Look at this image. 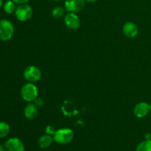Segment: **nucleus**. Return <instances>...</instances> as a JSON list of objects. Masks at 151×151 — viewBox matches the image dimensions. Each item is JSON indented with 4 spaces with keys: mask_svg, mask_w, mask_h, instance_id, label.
Returning <instances> with one entry per match:
<instances>
[{
    "mask_svg": "<svg viewBox=\"0 0 151 151\" xmlns=\"http://www.w3.org/2000/svg\"><path fill=\"white\" fill-rule=\"evenodd\" d=\"M46 133H47V134H50V135H52V134H53V135H54V134L55 133V129L53 127L47 126V128H46Z\"/></svg>",
    "mask_w": 151,
    "mask_h": 151,
    "instance_id": "obj_17",
    "label": "nucleus"
},
{
    "mask_svg": "<svg viewBox=\"0 0 151 151\" xmlns=\"http://www.w3.org/2000/svg\"><path fill=\"white\" fill-rule=\"evenodd\" d=\"M66 26L71 29H77L81 26V19L76 13H69L64 16Z\"/></svg>",
    "mask_w": 151,
    "mask_h": 151,
    "instance_id": "obj_8",
    "label": "nucleus"
},
{
    "mask_svg": "<svg viewBox=\"0 0 151 151\" xmlns=\"http://www.w3.org/2000/svg\"><path fill=\"white\" fill-rule=\"evenodd\" d=\"M34 102H35V104L36 106H42L44 105V100L41 98H40V97H37L34 100Z\"/></svg>",
    "mask_w": 151,
    "mask_h": 151,
    "instance_id": "obj_18",
    "label": "nucleus"
},
{
    "mask_svg": "<svg viewBox=\"0 0 151 151\" xmlns=\"http://www.w3.org/2000/svg\"><path fill=\"white\" fill-rule=\"evenodd\" d=\"M74 132L72 129L65 128H60L54 134V141L59 145H67L72 141Z\"/></svg>",
    "mask_w": 151,
    "mask_h": 151,
    "instance_id": "obj_1",
    "label": "nucleus"
},
{
    "mask_svg": "<svg viewBox=\"0 0 151 151\" xmlns=\"http://www.w3.org/2000/svg\"><path fill=\"white\" fill-rule=\"evenodd\" d=\"M150 111V105L145 102H140L137 103L134 109V114L137 118H144Z\"/></svg>",
    "mask_w": 151,
    "mask_h": 151,
    "instance_id": "obj_9",
    "label": "nucleus"
},
{
    "mask_svg": "<svg viewBox=\"0 0 151 151\" xmlns=\"http://www.w3.org/2000/svg\"><path fill=\"white\" fill-rule=\"evenodd\" d=\"M53 140H54V139H53V137H52V136L50 135V134H45V135L41 136V137L38 139V146L42 149L47 148V147H49L51 145Z\"/></svg>",
    "mask_w": 151,
    "mask_h": 151,
    "instance_id": "obj_12",
    "label": "nucleus"
},
{
    "mask_svg": "<svg viewBox=\"0 0 151 151\" xmlns=\"http://www.w3.org/2000/svg\"><path fill=\"white\" fill-rule=\"evenodd\" d=\"M86 1H88V2L89 3H93V2H95V1H97V0H85Z\"/></svg>",
    "mask_w": 151,
    "mask_h": 151,
    "instance_id": "obj_21",
    "label": "nucleus"
},
{
    "mask_svg": "<svg viewBox=\"0 0 151 151\" xmlns=\"http://www.w3.org/2000/svg\"><path fill=\"white\" fill-rule=\"evenodd\" d=\"M38 88L32 83L24 85L21 89V96L27 102H33L38 97Z\"/></svg>",
    "mask_w": 151,
    "mask_h": 151,
    "instance_id": "obj_3",
    "label": "nucleus"
},
{
    "mask_svg": "<svg viewBox=\"0 0 151 151\" xmlns=\"http://www.w3.org/2000/svg\"><path fill=\"white\" fill-rule=\"evenodd\" d=\"M53 1H63V0H53Z\"/></svg>",
    "mask_w": 151,
    "mask_h": 151,
    "instance_id": "obj_24",
    "label": "nucleus"
},
{
    "mask_svg": "<svg viewBox=\"0 0 151 151\" xmlns=\"http://www.w3.org/2000/svg\"><path fill=\"white\" fill-rule=\"evenodd\" d=\"M24 116L28 119H33L38 115V109L35 104H32V103H29L27 105L26 107L24 108Z\"/></svg>",
    "mask_w": 151,
    "mask_h": 151,
    "instance_id": "obj_11",
    "label": "nucleus"
},
{
    "mask_svg": "<svg viewBox=\"0 0 151 151\" xmlns=\"http://www.w3.org/2000/svg\"><path fill=\"white\" fill-rule=\"evenodd\" d=\"M10 125L6 122H0V139L4 138L10 133Z\"/></svg>",
    "mask_w": 151,
    "mask_h": 151,
    "instance_id": "obj_14",
    "label": "nucleus"
},
{
    "mask_svg": "<svg viewBox=\"0 0 151 151\" xmlns=\"http://www.w3.org/2000/svg\"><path fill=\"white\" fill-rule=\"evenodd\" d=\"M65 10H66L65 8L60 7V6H58L53 9L52 11V15L55 19H60L64 16Z\"/></svg>",
    "mask_w": 151,
    "mask_h": 151,
    "instance_id": "obj_16",
    "label": "nucleus"
},
{
    "mask_svg": "<svg viewBox=\"0 0 151 151\" xmlns=\"http://www.w3.org/2000/svg\"><path fill=\"white\" fill-rule=\"evenodd\" d=\"M33 10L32 7L27 4H19L16 7L15 16L16 19L20 22H26L32 18Z\"/></svg>",
    "mask_w": 151,
    "mask_h": 151,
    "instance_id": "obj_4",
    "label": "nucleus"
},
{
    "mask_svg": "<svg viewBox=\"0 0 151 151\" xmlns=\"http://www.w3.org/2000/svg\"><path fill=\"white\" fill-rule=\"evenodd\" d=\"M13 1L17 4H27V2L29 1V0H13Z\"/></svg>",
    "mask_w": 151,
    "mask_h": 151,
    "instance_id": "obj_19",
    "label": "nucleus"
},
{
    "mask_svg": "<svg viewBox=\"0 0 151 151\" xmlns=\"http://www.w3.org/2000/svg\"><path fill=\"white\" fill-rule=\"evenodd\" d=\"M4 150H5L4 147H3L2 145H0V151H4Z\"/></svg>",
    "mask_w": 151,
    "mask_h": 151,
    "instance_id": "obj_22",
    "label": "nucleus"
},
{
    "mask_svg": "<svg viewBox=\"0 0 151 151\" xmlns=\"http://www.w3.org/2000/svg\"><path fill=\"white\" fill-rule=\"evenodd\" d=\"M16 4L13 0H8L4 4V10L7 14L15 13L16 10Z\"/></svg>",
    "mask_w": 151,
    "mask_h": 151,
    "instance_id": "obj_13",
    "label": "nucleus"
},
{
    "mask_svg": "<svg viewBox=\"0 0 151 151\" xmlns=\"http://www.w3.org/2000/svg\"><path fill=\"white\" fill-rule=\"evenodd\" d=\"M23 76L29 83H35L41 78V72L35 66H29L24 70Z\"/></svg>",
    "mask_w": 151,
    "mask_h": 151,
    "instance_id": "obj_5",
    "label": "nucleus"
},
{
    "mask_svg": "<svg viewBox=\"0 0 151 151\" xmlns=\"http://www.w3.org/2000/svg\"><path fill=\"white\" fill-rule=\"evenodd\" d=\"M136 151H151V139H145L137 145Z\"/></svg>",
    "mask_w": 151,
    "mask_h": 151,
    "instance_id": "obj_15",
    "label": "nucleus"
},
{
    "mask_svg": "<svg viewBox=\"0 0 151 151\" xmlns=\"http://www.w3.org/2000/svg\"><path fill=\"white\" fill-rule=\"evenodd\" d=\"M4 148L6 151H24V145L19 138L13 137L6 141Z\"/></svg>",
    "mask_w": 151,
    "mask_h": 151,
    "instance_id": "obj_7",
    "label": "nucleus"
},
{
    "mask_svg": "<svg viewBox=\"0 0 151 151\" xmlns=\"http://www.w3.org/2000/svg\"><path fill=\"white\" fill-rule=\"evenodd\" d=\"M150 111H151V104H150Z\"/></svg>",
    "mask_w": 151,
    "mask_h": 151,
    "instance_id": "obj_25",
    "label": "nucleus"
},
{
    "mask_svg": "<svg viewBox=\"0 0 151 151\" xmlns=\"http://www.w3.org/2000/svg\"><path fill=\"white\" fill-rule=\"evenodd\" d=\"M145 139L147 140H149V139H151V134H149V133H147V134H145Z\"/></svg>",
    "mask_w": 151,
    "mask_h": 151,
    "instance_id": "obj_20",
    "label": "nucleus"
},
{
    "mask_svg": "<svg viewBox=\"0 0 151 151\" xmlns=\"http://www.w3.org/2000/svg\"><path fill=\"white\" fill-rule=\"evenodd\" d=\"M14 35V27L11 22L7 19L0 20V40L8 41Z\"/></svg>",
    "mask_w": 151,
    "mask_h": 151,
    "instance_id": "obj_2",
    "label": "nucleus"
},
{
    "mask_svg": "<svg viewBox=\"0 0 151 151\" xmlns=\"http://www.w3.org/2000/svg\"><path fill=\"white\" fill-rule=\"evenodd\" d=\"M124 35L130 38H133L138 35V27L135 23L132 22H128L123 25L122 27Z\"/></svg>",
    "mask_w": 151,
    "mask_h": 151,
    "instance_id": "obj_10",
    "label": "nucleus"
},
{
    "mask_svg": "<svg viewBox=\"0 0 151 151\" xmlns=\"http://www.w3.org/2000/svg\"><path fill=\"white\" fill-rule=\"evenodd\" d=\"M3 4H4V1L3 0H0V8L2 7Z\"/></svg>",
    "mask_w": 151,
    "mask_h": 151,
    "instance_id": "obj_23",
    "label": "nucleus"
},
{
    "mask_svg": "<svg viewBox=\"0 0 151 151\" xmlns=\"http://www.w3.org/2000/svg\"><path fill=\"white\" fill-rule=\"evenodd\" d=\"M85 4V0H66L64 7L69 13H77L83 9Z\"/></svg>",
    "mask_w": 151,
    "mask_h": 151,
    "instance_id": "obj_6",
    "label": "nucleus"
}]
</instances>
